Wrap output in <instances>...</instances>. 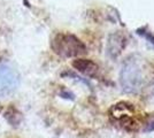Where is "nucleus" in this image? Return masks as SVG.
<instances>
[{
	"mask_svg": "<svg viewBox=\"0 0 154 138\" xmlns=\"http://www.w3.org/2000/svg\"><path fill=\"white\" fill-rule=\"evenodd\" d=\"M72 67L88 77H96L99 67L90 59H76L72 61Z\"/></svg>",
	"mask_w": 154,
	"mask_h": 138,
	"instance_id": "obj_5",
	"label": "nucleus"
},
{
	"mask_svg": "<svg viewBox=\"0 0 154 138\" xmlns=\"http://www.w3.org/2000/svg\"><path fill=\"white\" fill-rule=\"evenodd\" d=\"M144 67L139 58L130 57L123 63L120 72V84L125 93H135L143 85L144 82Z\"/></svg>",
	"mask_w": 154,
	"mask_h": 138,
	"instance_id": "obj_1",
	"label": "nucleus"
},
{
	"mask_svg": "<svg viewBox=\"0 0 154 138\" xmlns=\"http://www.w3.org/2000/svg\"><path fill=\"white\" fill-rule=\"evenodd\" d=\"M52 50L62 58H76L88 52L83 41L71 33H58L51 43Z\"/></svg>",
	"mask_w": 154,
	"mask_h": 138,
	"instance_id": "obj_2",
	"label": "nucleus"
},
{
	"mask_svg": "<svg viewBox=\"0 0 154 138\" xmlns=\"http://www.w3.org/2000/svg\"><path fill=\"white\" fill-rule=\"evenodd\" d=\"M125 45H127V38L123 33L119 31L112 33L107 40V54L110 58L115 59L122 53Z\"/></svg>",
	"mask_w": 154,
	"mask_h": 138,
	"instance_id": "obj_4",
	"label": "nucleus"
},
{
	"mask_svg": "<svg viewBox=\"0 0 154 138\" xmlns=\"http://www.w3.org/2000/svg\"><path fill=\"white\" fill-rule=\"evenodd\" d=\"M131 105H128L127 103H120V104H116L115 106L112 107L110 109V118H114V121L119 122L120 124L124 125H131L130 124V120L132 115V107H130Z\"/></svg>",
	"mask_w": 154,
	"mask_h": 138,
	"instance_id": "obj_3",
	"label": "nucleus"
},
{
	"mask_svg": "<svg viewBox=\"0 0 154 138\" xmlns=\"http://www.w3.org/2000/svg\"><path fill=\"white\" fill-rule=\"evenodd\" d=\"M137 33L143 36L149 44H152V45L154 46V35H152L151 32H146L144 29H138V30H137Z\"/></svg>",
	"mask_w": 154,
	"mask_h": 138,
	"instance_id": "obj_6",
	"label": "nucleus"
},
{
	"mask_svg": "<svg viewBox=\"0 0 154 138\" xmlns=\"http://www.w3.org/2000/svg\"><path fill=\"white\" fill-rule=\"evenodd\" d=\"M144 131H154V118H152L147 123L145 124V128H144Z\"/></svg>",
	"mask_w": 154,
	"mask_h": 138,
	"instance_id": "obj_7",
	"label": "nucleus"
}]
</instances>
